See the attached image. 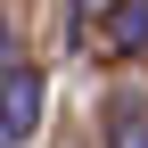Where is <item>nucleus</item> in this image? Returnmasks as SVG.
Returning a JSON list of instances; mask_svg holds the SVG:
<instances>
[{
  "label": "nucleus",
  "mask_w": 148,
  "mask_h": 148,
  "mask_svg": "<svg viewBox=\"0 0 148 148\" xmlns=\"http://www.w3.org/2000/svg\"><path fill=\"white\" fill-rule=\"evenodd\" d=\"M33 123H41V74H33V66H16L8 82H0V140H8V148H25Z\"/></svg>",
  "instance_id": "obj_1"
},
{
  "label": "nucleus",
  "mask_w": 148,
  "mask_h": 148,
  "mask_svg": "<svg viewBox=\"0 0 148 148\" xmlns=\"http://www.w3.org/2000/svg\"><path fill=\"white\" fill-rule=\"evenodd\" d=\"M107 49H123V58H132V49H148V0H107Z\"/></svg>",
  "instance_id": "obj_2"
},
{
  "label": "nucleus",
  "mask_w": 148,
  "mask_h": 148,
  "mask_svg": "<svg viewBox=\"0 0 148 148\" xmlns=\"http://www.w3.org/2000/svg\"><path fill=\"white\" fill-rule=\"evenodd\" d=\"M107 148H148V107L140 99H115L107 107Z\"/></svg>",
  "instance_id": "obj_3"
},
{
  "label": "nucleus",
  "mask_w": 148,
  "mask_h": 148,
  "mask_svg": "<svg viewBox=\"0 0 148 148\" xmlns=\"http://www.w3.org/2000/svg\"><path fill=\"white\" fill-rule=\"evenodd\" d=\"M8 74H16V25L0 16V82H8Z\"/></svg>",
  "instance_id": "obj_4"
},
{
  "label": "nucleus",
  "mask_w": 148,
  "mask_h": 148,
  "mask_svg": "<svg viewBox=\"0 0 148 148\" xmlns=\"http://www.w3.org/2000/svg\"><path fill=\"white\" fill-rule=\"evenodd\" d=\"M90 16H107V0H66V25H90Z\"/></svg>",
  "instance_id": "obj_5"
}]
</instances>
